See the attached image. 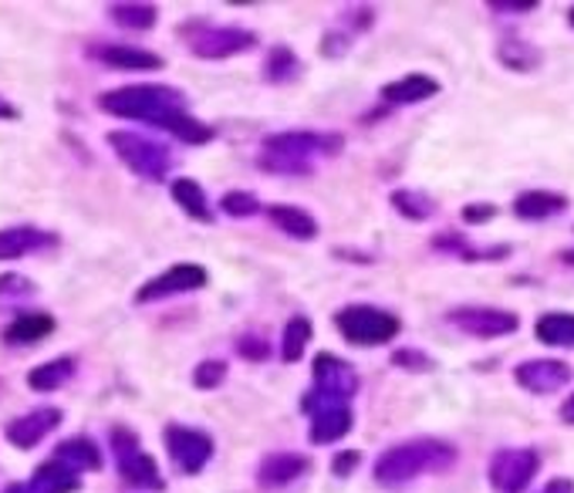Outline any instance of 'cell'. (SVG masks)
Listing matches in <instances>:
<instances>
[{
    "mask_svg": "<svg viewBox=\"0 0 574 493\" xmlns=\"http://www.w3.org/2000/svg\"><path fill=\"white\" fill-rule=\"evenodd\" d=\"M457 464V449L442 440H409L389 446L375 459V480L382 486H402L420 473H442Z\"/></svg>",
    "mask_w": 574,
    "mask_h": 493,
    "instance_id": "1",
    "label": "cell"
},
{
    "mask_svg": "<svg viewBox=\"0 0 574 493\" xmlns=\"http://www.w3.org/2000/svg\"><path fill=\"white\" fill-rule=\"evenodd\" d=\"M99 109L115 119L152 122L163 128L173 115L186 112V95L173 85H125L99 98Z\"/></svg>",
    "mask_w": 574,
    "mask_h": 493,
    "instance_id": "2",
    "label": "cell"
},
{
    "mask_svg": "<svg viewBox=\"0 0 574 493\" xmlns=\"http://www.w3.org/2000/svg\"><path fill=\"white\" fill-rule=\"evenodd\" d=\"M109 146L115 149V156L129 167L136 176L149 180V183H163L166 173L173 170V156L163 143H155L149 136L139 133H125V128H115L109 133Z\"/></svg>",
    "mask_w": 574,
    "mask_h": 493,
    "instance_id": "3",
    "label": "cell"
},
{
    "mask_svg": "<svg viewBox=\"0 0 574 493\" xmlns=\"http://www.w3.org/2000/svg\"><path fill=\"white\" fill-rule=\"evenodd\" d=\"M112 440V453H115V467H118V477L129 483V486H139V490H166V480L159 473V464L142 449L139 436L129 430V426H115L109 433Z\"/></svg>",
    "mask_w": 574,
    "mask_h": 493,
    "instance_id": "4",
    "label": "cell"
},
{
    "mask_svg": "<svg viewBox=\"0 0 574 493\" xmlns=\"http://www.w3.org/2000/svg\"><path fill=\"white\" fill-rule=\"evenodd\" d=\"M335 324L348 342L362 348L386 345L402 332V321L375 305H348L335 315Z\"/></svg>",
    "mask_w": 574,
    "mask_h": 493,
    "instance_id": "5",
    "label": "cell"
},
{
    "mask_svg": "<svg viewBox=\"0 0 574 493\" xmlns=\"http://www.w3.org/2000/svg\"><path fill=\"white\" fill-rule=\"evenodd\" d=\"M186 35V45L189 51H194L197 58H234V54H244L250 51L253 45H258V35L253 30H244V27H213V24H186L183 27Z\"/></svg>",
    "mask_w": 574,
    "mask_h": 493,
    "instance_id": "6",
    "label": "cell"
},
{
    "mask_svg": "<svg viewBox=\"0 0 574 493\" xmlns=\"http://www.w3.org/2000/svg\"><path fill=\"white\" fill-rule=\"evenodd\" d=\"M301 409L311 416V443L314 446H328L338 443L352 433V403H338V399H325L311 389L301 399Z\"/></svg>",
    "mask_w": 574,
    "mask_h": 493,
    "instance_id": "7",
    "label": "cell"
},
{
    "mask_svg": "<svg viewBox=\"0 0 574 493\" xmlns=\"http://www.w3.org/2000/svg\"><path fill=\"white\" fill-rule=\"evenodd\" d=\"M537 467H540V456L531 446L497 449L494 459H490L487 477H490V486L497 493H524L531 486V480L537 477Z\"/></svg>",
    "mask_w": 574,
    "mask_h": 493,
    "instance_id": "8",
    "label": "cell"
},
{
    "mask_svg": "<svg viewBox=\"0 0 574 493\" xmlns=\"http://www.w3.org/2000/svg\"><path fill=\"white\" fill-rule=\"evenodd\" d=\"M163 440H166V449H170V459L176 464V470L186 477H197L213 459V440L203 430H194V426L173 422L163 430Z\"/></svg>",
    "mask_w": 574,
    "mask_h": 493,
    "instance_id": "9",
    "label": "cell"
},
{
    "mask_svg": "<svg viewBox=\"0 0 574 493\" xmlns=\"http://www.w3.org/2000/svg\"><path fill=\"white\" fill-rule=\"evenodd\" d=\"M314 392L325 399H338V403H352L359 392V375L348 366L345 358L332 355V352H317L314 355Z\"/></svg>",
    "mask_w": 574,
    "mask_h": 493,
    "instance_id": "10",
    "label": "cell"
},
{
    "mask_svg": "<svg viewBox=\"0 0 574 493\" xmlns=\"http://www.w3.org/2000/svg\"><path fill=\"white\" fill-rule=\"evenodd\" d=\"M207 271L200 264H173L170 271H163L159 278L146 281L136 291V305H152V301H166L176 298V294H189V291H200L207 287Z\"/></svg>",
    "mask_w": 574,
    "mask_h": 493,
    "instance_id": "11",
    "label": "cell"
},
{
    "mask_svg": "<svg viewBox=\"0 0 574 493\" xmlns=\"http://www.w3.org/2000/svg\"><path fill=\"white\" fill-rule=\"evenodd\" d=\"M450 324L460 328V332L473 335V338H500V335H514L521 328V318L514 311L503 308H453L450 311Z\"/></svg>",
    "mask_w": 574,
    "mask_h": 493,
    "instance_id": "12",
    "label": "cell"
},
{
    "mask_svg": "<svg viewBox=\"0 0 574 493\" xmlns=\"http://www.w3.org/2000/svg\"><path fill=\"white\" fill-rule=\"evenodd\" d=\"M61 419H65V412H61L58 406L30 409V412H24V416H17V419L8 422L4 436H8V443L17 446V449H35L45 436H51V433L58 430Z\"/></svg>",
    "mask_w": 574,
    "mask_h": 493,
    "instance_id": "13",
    "label": "cell"
},
{
    "mask_svg": "<svg viewBox=\"0 0 574 493\" xmlns=\"http://www.w3.org/2000/svg\"><path fill=\"white\" fill-rule=\"evenodd\" d=\"M514 382L534 396H548V392H558L571 382V366L561 358H531L514 369Z\"/></svg>",
    "mask_w": 574,
    "mask_h": 493,
    "instance_id": "14",
    "label": "cell"
},
{
    "mask_svg": "<svg viewBox=\"0 0 574 493\" xmlns=\"http://www.w3.org/2000/svg\"><path fill=\"white\" fill-rule=\"evenodd\" d=\"M341 146H345L341 136H317V133H277L264 139V152L298 156V159H314L317 152L335 156Z\"/></svg>",
    "mask_w": 574,
    "mask_h": 493,
    "instance_id": "15",
    "label": "cell"
},
{
    "mask_svg": "<svg viewBox=\"0 0 574 493\" xmlns=\"http://www.w3.org/2000/svg\"><path fill=\"white\" fill-rule=\"evenodd\" d=\"M308 456L301 453H271L261 459V467H258V486L261 490H284V486H291L298 477L308 473Z\"/></svg>",
    "mask_w": 574,
    "mask_h": 493,
    "instance_id": "16",
    "label": "cell"
},
{
    "mask_svg": "<svg viewBox=\"0 0 574 493\" xmlns=\"http://www.w3.org/2000/svg\"><path fill=\"white\" fill-rule=\"evenodd\" d=\"M51 244H58V237L48 234V230L8 226V230H0V260H21V257L35 254V250H45Z\"/></svg>",
    "mask_w": 574,
    "mask_h": 493,
    "instance_id": "17",
    "label": "cell"
},
{
    "mask_svg": "<svg viewBox=\"0 0 574 493\" xmlns=\"http://www.w3.org/2000/svg\"><path fill=\"white\" fill-rule=\"evenodd\" d=\"M102 64L109 69H118V72H155L163 69V58L146 51V48H133V45H102L91 51Z\"/></svg>",
    "mask_w": 574,
    "mask_h": 493,
    "instance_id": "18",
    "label": "cell"
},
{
    "mask_svg": "<svg viewBox=\"0 0 574 493\" xmlns=\"http://www.w3.org/2000/svg\"><path fill=\"white\" fill-rule=\"evenodd\" d=\"M51 332H54V318L48 311H24L4 324V342L8 345H38Z\"/></svg>",
    "mask_w": 574,
    "mask_h": 493,
    "instance_id": "19",
    "label": "cell"
},
{
    "mask_svg": "<svg viewBox=\"0 0 574 493\" xmlns=\"http://www.w3.org/2000/svg\"><path fill=\"white\" fill-rule=\"evenodd\" d=\"M30 490L35 493H78L82 473L72 470L68 464H61V459L54 456L35 470V477H30Z\"/></svg>",
    "mask_w": 574,
    "mask_h": 493,
    "instance_id": "20",
    "label": "cell"
},
{
    "mask_svg": "<svg viewBox=\"0 0 574 493\" xmlns=\"http://www.w3.org/2000/svg\"><path fill=\"white\" fill-rule=\"evenodd\" d=\"M433 95H439V82L436 78H429V75H405V78H399V82H389L386 88H382V98L386 102H392V106H420V102H426V98H433Z\"/></svg>",
    "mask_w": 574,
    "mask_h": 493,
    "instance_id": "21",
    "label": "cell"
},
{
    "mask_svg": "<svg viewBox=\"0 0 574 493\" xmlns=\"http://www.w3.org/2000/svg\"><path fill=\"white\" fill-rule=\"evenodd\" d=\"M564 207H567V200L551 189H527L514 200V213L521 220H548V217H558Z\"/></svg>",
    "mask_w": 574,
    "mask_h": 493,
    "instance_id": "22",
    "label": "cell"
},
{
    "mask_svg": "<svg viewBox=\"0 0 574 493\" xmlns=\"http://www.w3.org/2000/svg\"><path fill=\"white\" fill-rule=\"evenodd\" d=\"M54 456L61 459V464H68L72 470H78V473L102 470V449L95 446L88 436H72V440H65V443H58Z\"/></svg>",
    "mask_w": 574,
    "mask_h": 493,
    "instance_id": "23",
    "label": "cell"
},
{
    "mask_svg": "<svg viewBox=\"0 0 574 493\" xmlns=\"http://www.w3.org/2000/svg\"><path fill=\"white\" fill-rule=\"evenodd\" d=\"M271 223L280 226L287 237H295V241H314L317 237V220L311 213H304L301 207H287V204H274L267 210Z\"/></svg>",
    "mask_w": 574,
    "mask_h": 493,
    "instance_id": "24",
    "label": "cell"
},
{
    "mask_svg": "<svg viewBox=\"0 0 574 493\" xmlns=\"http://www.w3.org/2000/svg\"><path fill=\"white\" fill-rule=\"evenodd\" d=\"M170 193H173L176 207H183L186 217H194V220H200V223H213L210 200H207V193H203V186H200L197 180H186V176H183V180H173Z\"/></svg>",
    "mask_w": 574,
    "mask_h": 493,
    "instance_id": "25",
    "label": "cell"
},
{
    "mask_svg": "<svg viewBox=\"0 0 574 493\" xmlns=\"http://www.w3.org/2000/svg\"><path fill=\"white\" fill-rule=\"evenodd\" d=\"M534 335H537V342L554 345V348H574V315H567V311L540 315L534 324Z\"/></svg>",
    "mask_w": 574,
    "mask_h": 493,
    "instance_id": "26",
    "label": "cell"
},
{
    "mask_svg": "<svg viewBox=\"0 0 574 493\" xmlns=\"http://www.w3.org/2000/svg\"><path fill=\"white\" fill-rule=\"evenodd\" d=\"M72 375H75V358L72 355H61V358L45 361V366H38V369H30L27 372V385L35 389V392H54V389L65 385Z\"/></svg>",
    "mask_w": 574,
    "mask_h": 493,
    "instance_id": "27",
    "label": "cell"
},
{
    "mask_svg": "<svg viewBox=\"0 0 574 493\" xmlns=\"http://www.w3.org/2000/svg\"><path fill=\"white\" fill-rule=\"evenodd\" d=\"M301 72H304L301 58H298L291 48H287V45H274V48L267 51V61H264V78H267L271 85H287V82H295Z\"/></svg>",
    "mask_w": 574,
    "mask_h": 493,
    "instance_id": "28",
    "label": "cell"
},
{
    "mask_svg": "<svg viewBox=\"0 0 574 493\" xmlns=\"http://www.w3.org/2000/svg\"><path fill=\"white\" fill-rule=\"evenodd\" d=\"M311 342V321L304 315H295L284 324V338H280V358L284 361H301L304 348Z\"/></svg>",
    "mask_w": 574,
    "mask_h": 493,
    "instance_id": "29",
    "label": "cell"
},
{
    "mask_svg": "<svg viewBox=\"0 0 574 493\" xmlns=\"http://www.w3.org/2000/svg\"><path fill=\"white\" fill-rule=\"evenodd\" d=\"M389 204H392L396 213L405 217V220H429V217L436 213V204L429 200L426 193H420V189H396V193L389 196Z\"/></svg>",
    "mask_w": 574,
    "mask_h": 493,
    "instance_id": "30",
    "label": "cell"
},
{
    "mask_svg": "<svg viewBox=\"0 0 574 493\" xmlns=\"http://www.w3.org/2000/svg\"><path fill=\"white\" fill-rule=\"evenodd\" d=\"M163 128H166L170 136H176L179 143H189V146H203V143H210V139H213V128H210V125H203V122H200V119H194V115H186V112L173 115Z\"/></svg>",
    "mask_w": 574,
    "mask_h": 493,
    "instance_id": "31",
    "label": "cell"
},
{
    "mask_svg": "<svg viewBox=\"0 0 574 493\" xmlns=\"http://www.w3.org/2000/svg\"><path fill=\"white\" fill-rule=\"evenodd\" d=\"M109 14L115 17V24L129 27V30H149L159 21V11L152 4H133V0L129 4H112Z\"/></svg>",
    "mask_w": 574,
    "mask_h": 493,
    "instance_id": "32",
    "label": "cell"
},
{
    "mask_svg": "<svg viewBox=\"0 0 574 493\" xmlns=\"http://www.w3.org/2000/svg\"><path fill=\"white\" fill-rule=\"evenodd\" d=\"M497 58L507 64L510 72H534L540 64V51L527 41H507L497 48Z\"/></svg>",
    "mask_w": 574,
    "mask_h": 493,
    "instance_id": "33",
    "label": "cell"
},
{
    "mask_svg": "<svg viewBox=\"0 0 574 493\" xmlns=\"http://www.w3.org/2000/svg\"><path fill=\"white\" fill-rule=\"evenodd\" d=\"M261 170L280 173V176H311L314 162L311 159H298V156H280V152H261Z\"/></svg>",
    "mask_w": 574,
    "mask_h": 493,
    "instance_id": "34",
    "label": "cell"
},
{
    "mask_svg": "<svg viewBox=\"0 0 574 493\" xmlns=\"http://www.w3.org/2000/svg\"><path fill=\"white\" fill-rule=\"evenodd\" d=\"M220 210L227 213V217H237V220H244V217H253L261 210V204H258V196L253 193H244V189H234V193H227L220 200Z\"/></svg>",
    "mask_w": 574,
    "mask_h": 493,
    "instance_id": "35",
    "label": "cell"
},
{
    "mask_svg": "<svg viewBox=\"0 0 574 493\" xmlns=\"http://www.w3.org/2000/svg\"><path fill=\"white\" fill-rule=\"evenodd\" d=\"M35 294V281L24 274H0V301H24Z\"/></svg>",
    "mask_w": 574,
    "mask_h": 493,
    "instance_id": "36",
    "label": "cell"
},
{
    "mask_svg": "<svg viewBox=\"0 0 574 493\" xmlns=\"http://www.w3.org/2000/svg\"><path fill=\"white\" fill-rule=\"evenodd\" d=\"M223 379H227V361H216V358H207L194 369V385L197 389H216Z\"/></svg>",
    "mask_w": 574,
    "mask_h": 493,
    "instance_id": "37",
    "label": "cell"
},
{
    "mask_svg": "<svg viewBox=\"0 0 574 493\" xmlns=\"http://www.w3.org/2000/svg\"><path fill=\"white\" fill-rule=\"evenodd\" d=\"M392 361H396L399 369H405V372H433V369H436V361H433L429 355L416 352V348H399V352H392Z\"/></svg>",
    "mask_w": 574,
    "mask_h": 493,
    "instance_id": "38",
    "label": "cell"
},
{
    "mask_svg": "<svg viewBox=\"0 0 574 493\" xmlns=\"http://www.w3.org/2000/svg\"><path fill=\"white\" fill-rule=\"evenodd\" d=\"M237 352H240V358H247V361H264V358L271 355V345H267L264 338H258V335H244V338L237 342Z\"/></svg>",
    "mask_w": 574,
    "mask_h": 493,
    "instance_id": "39",
    "label": "cell"
},
{
    "mask_svg": "<svg viewBox=\"0 0 574 493\" xmlns=\"http://www.w3.org/2000/svg\"><path fill=\"white\" fill-rule=\"evenodd\" d=\"M497 217V207L494 204H473V207H463V220L466 223H487Z\"/></svg>",
    "mask_w": 574,
    "mask_h": 493,
    "instance_id": "40",
    "label": "cell"
},
{
    "mask_svg": "<svg viewBox=\"0 0 574 493\" xmlns=\"http://www.w3.org/2000/svg\"><path fill=\"white\" fill-rule=\"evenodd\" d=\"M359 453L355 449H345V453H338L335 456V464H332V470H335V477H348V473H352L355 467H359Z\"/></svg>",
    "mask_w": 574,
    "mask_h": 493,
    "instance_id": "41",
    "label": "cell"
},
{
    "mask_svg": "<svg viewBox=\"0 0 574 493\" xmlns=\"http://www.w3.org/2000/svg\"><path fill=\"white\" fill-rule=\"evenodd\" d=\"M348 51V38L345 35H325L322 38V54L325 58H341Z\"/></svg>",
    "mask_w": 574,
    "mask_h": 493,
    "instance_id": "42",
    "label": "cell"
},
{
    "mask_svg": "<svg viewBox=\"0 0 574 493\" xmlns=\"http://www.w3.org/2000/svg\"><path fill=\"white\" fill-rule=\"evenodd\" d=\"M540 493H574V480L571 477H554V480L545 483V490H540Z\"/></svg>",
    "mask_w": 574,
    "mask_h": 493,
    "instance_id": "43",
    "label": "cell"
},
{
    "mask_svg": "<svg viewBox=\"0 0 574 493\" xmlns=\"http://www.w3.org/2000/svg\"><path fill=\"white\" fill-rule=\"evenodd\" d=\"M534 8H537L534 0H524V4H490V11H510V14H527Z\"/></svg>",
    "mask_w": 574,
    "mask_h": 493,
    "instance_id": "44",
    "label": "cell"
},
{
    "mask_svg": "<svg viewBox=\"0 0 574 493\" xmlns=\"http://www.w3.org/2000/svg\"><path fill=\"white\" fill-rule=\"evenodd\" d=\"M0 119H4V122H11V119H17V109L8 102V98L4 95H0Z\"/></svg>",
    "mask_w": 574,
    "mask_h": 493,
    "instance_id": "45",
    "label": "cell"
},
{
    "mask_svg": "<svg viewBox=\"0 0 574 493\" xmlns=\"http://www.w3.org/2000/svg\"><path fill=\"white\" fill-rule=\"evenodd\" d=\"M561 419H564L567 426H574V396L564 399V406H561Z\"/></svg>",
    "mask_w": 574,
    "mask_h": 493,
    "instance_id": "46",
    "label": "cell"
},
{
    "mask_svg": "<svg viewBox=\"0 0 574 493\" xmlns=\"http://www.w3.org/2000/svg\"><path fill=\"white\" fill-rule=\"evenodd\" d=\"M4 493H35V490H30V483H8Z\"/></svg>",
    "mask_w": 574,
    "mask_h": 493,
    "instance_id": "47",
    "label": "cell"
},
{
    "mask_svg": "<svg viewBox=\"0 0 574 493\" xmlns=\"http://www.w3.org/2000/svg\"><path fill=\"white\" fill-rule=\"evenodd\" d=\"M561 260H564L567 268H574V247H571V250H561Z\"/></svg>",
    "mask_w": 574,
    "mask_h": 493,
    "instance_id": "48",
    "label": "cell"
},
{
    "mask_svg": "<svg viewBox=\"0 0 574 493\" xmlns=\"http://www.w3.org/2000/svg\"><path fill=\"white\" fill-rule=\"evenodd\" d=\"M567 21H571V27H574V8L567 11Z\"/></svg>",
    "mask_w": 574,
    "mask_h": 493,
    "instance_id": "49",
    "label": "cell"
}]
</instances>
